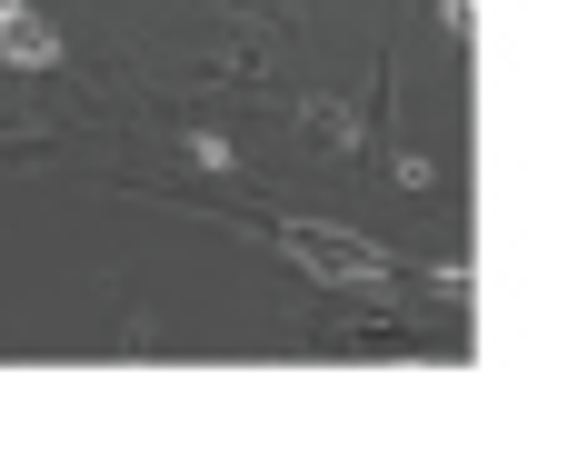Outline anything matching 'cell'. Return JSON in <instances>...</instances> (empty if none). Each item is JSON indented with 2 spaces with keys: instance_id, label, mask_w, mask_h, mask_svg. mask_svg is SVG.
<instances>
[{
  "instance_id": "cell-2",
  "label": "cell",
  "mask_w": 568,
  "mask_h": 458,
  "mask_svg": "<svg viewBox=\"0 0 568 458\" xmlns=\"http://www.w3.org/2000/svg\"><path fill=\"white\" fill-rule=\"evenodd\" d=\"M0 60H10V70H60V60H70V40H60L30 0H0Z\"/></svg>"
},
{
  "instance_id": "cell-1",
  "label": "cell",
  "mask_w": 568,
  "mask_h": 458,
  "mask_svg": "<svg viewBox=\"0 0 568 458\" xmlns=\"http://www.w3.org/2000/svg\"><path fill=\"white\" fill-rule=\"evenodd\" d=\"M280 250H290L300 269H320V279H389V269H399L379 240H359V230H320V220H290Z\"/></svg>"
}]
</instances>
